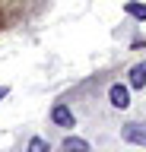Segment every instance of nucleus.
<instances>
[{
  "mask_svg": "<svg viewBox=\"0 0 146 152\" xmlns=\"http://www.w3.org/2000/svg\"><path fill=\"white\" fill-rule=\"evenodd\" d=\"M121 140L134 142V146H146V124H140V121L124 124V127H121Z\"/></svg>",
  "mask_w": 146,
  "mask_h": 152,
  "instance_id": "obj_1",
  "label": "nucleus"
},
{
  "mask_svg": "<svg viewBox=\"0 0 146 152\" xmlns=\"http://www.w3.org/2000/svg\"><path fill=\"white\" fill-rule=\"evenodd\" d=\"M51 124H54V127H64V130H73V127H76V117H73V111H70L64 102H57L51 108Z\"/></svg>",
  "mask_w": 146,
  "mask_h": 152,
  "instance_id": "obj_2",
  "label": "nucleus"
},
{
  "mask_svg": "<svg viewBox=\"0 0 146 152\" xmlns=\"http://www.w3.org/2000/svg\"><path fill=\"white\" fill-rule=\"evenodd\" d=\"M108 102L114 104V108H130V86L124 83H111V89H108Z\"/></svg>",
  "mask_w": 146,
  "mask_h": 152,
  "instance_id": "obj_3",
  "label": "nucleus"
},
{
  "mask_svg": "<svg viewBox=\"0 0 146 152\" xmlns=\"http://www.w3.org/2000/svg\"><path fill=\"white\" fill-rule=\"evenodd\" d=\"M127 86L130 89H143L146 86V60H140V64H134L127 70Z\"/></svg>",
  "mask_w": 146,
  "mask_h": 152,
  "instance_id": "obj_4",
  "label": "nucleus"
},
{
  "mask_svg": "<svg viewBox=\"0 0 146 152\" xmlns=\"http://www.w3.org/2000/svg\"><path fill=\"white\" fill-rule=\"evenodd\" d=\"M60 152H92V146L83 136H67V140L60 142Z\"/></svg>",
  "mask_w": 146,
  "mask_h": 152,
  "instance_id": "obj_5",
  "label": "nucleus"
},
{
  "mask_svg": "<svg viewBox=\"0 0 146 152\" xmlns=\"http://www.w3.org/2000/svg\"><path fill=\"white\" fill-rule=\"evenodd\" d=\"M124 13H127V16H134L136 22H143V19H146V3H136V0H127V3H124Z\"/></svg>",
  "mask_w": 146,
  "mask_h": 152,
  "instance_id": "obj_6",
  "label": "nucleus"
},
{
  "mask_svg": "<svg viewBox=\"0 0 146 152\" xmlns=\"http://www.w3.org/2000/svg\"><path fill=\"white\" fill-rule=\"evenodd\" d=\"M26 152H51V142L45 140V136H32L29 146H26Z\"/></svg>",
  "mask_w": 146,
  "mask_h": 152,
  "instance_id": "obj_7",
  "label": "nucleus"
},
{
  "mask_svg": "<svg viewBox=\"0 0 146 152\" xmlns=\"http://www.w3.org/2000/svg\"><path fill=\"white\" fill-rule=\"evenodd\" d=\"M7 95H10V89H7V86H3V89H0V102H3V98H7Z\"/></svg>",
  "mask_w": 146,
  "mask_h": 152,
  "instance_id": "obj_8",
  "label": "nucleus"
}]
</instances>
